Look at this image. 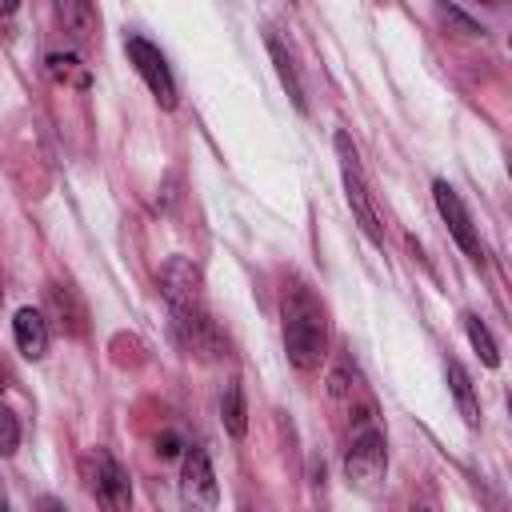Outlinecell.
Returning <instances> with one entry per match:
<instances>
[{"label": "cell", "mask_w": 512, "mask_h": 512, "mask_svg": "<svg viewBox=\"0 0 512 512\" xmlns=\"http://www.w3.org/2000/svg\"><path fill=\"white\" fill-rule=\"evenodd\" d=\"M328 348V316L324 304L304 288L292 284L284 292V352L292 360V368L300 372H316Z\"/></svg>", "instance_id": "1"}, {"label": "cell", "mask_w": 512, "mask_h": 512, "mask_svg": "<svg viewBox=\"0 0 512 512\" xmlns=\"http://www.w3.org/2000/svg\"><path fill=\"white\" fill-rule=\"evenodd\" d=\"M336 156H340V180H344V196H348L356 224L364 228V236L372 244H384V220H380V208L372 204V192L364 184V172H360V160H356L348 132H336Z\"/></svg>", "instance_id": "2"}, {"label": "cell", "mask_w": 512, "mask_h": 512, "mask_svg": "<svg viewBox=\"0 0 512 512\" xmlns=\"http://www.w3.org/2000/svg\"><path fill=\"white\" fill-rule=\"evenodd\" d=\"M80 476H84L88 492L96 496V504H104V508H128V504H132L128 472L120 468V460H116L108 448H92V452L80 460Z\"/></svg>", "instance_id": "3"}, {"label": "cell", "mask_w": 512, "mask_h": 512, "mask_svg": "<svg viewBox=\"0 0 512 512\" xmlns=\"http://www.w3.org/2000/svg\"><path fill=\"white\" fill-rule=\"evenodd\" d=\"M172 336L180 344V352H188L192 360H220L228 356V344L220 336V328L200 312V304H188V308H172Z\"/></svg>", "instance_id": "4"}, {"label": "cell", "mask_w": 512, "mask_h": 512, "mask_svg": "<svg viewBox=\"0 0 512 512\" xmlns=\"http://www.w3.org/2000/svg\"><path fill=\"white\" fill-rule=\"evenodd\" d=\"M344 472L356 488H376L388 472V448H384V436L376 424L368 428H356L352 444H348V456H344Z\"/></svg>", "instance_id": "5"}, {"label": "cell", "mask_w": 512, "mask_h": 512, "mask_svg": "<svg viewBox=\"0 0 512 512\" xmlns=\"http://www.w3.org/2000/svg\"><path fill=\"white\" fill-rule=\"evenodd\" d=\"M124 52L136 64V72L148 84V92L156 96V104L160 108H176V80H172V68L164 60V52L152 40H144V36H128L124 40Z\"/></svg>", "instance_id": "6"}, {"label": "cell", "mask_w": 512, "mask_h": 512, "mask_svg": "<svg viewBox=\"0 0 512 512\" xmlns=\"http://www.w3.org/2000/svg\"><path fill=\"white\" fill-rule=\"evenodd\" d=\"M432 200H436V212L444 216V224H448L452 240L468 252V260L484 264V244H480V236H476V228H472V216H468L464 200L456 196V188H452L448 180H436V184H432Z\"/></svg>", "instance_id": "7"}, {"label": "cell", "mask_w": 512, "mask_h": 512, "mask_svg": "<svg viewBox=\"0 0 512 512\" xmlns=\"http://www.w3.org/2000/svg\"><path fill=\"white\" fill-rule=\"evenodd\" d=\"M180 496H184V504H192V508H212V504L220 500L216 472H212L204 448H188V452H184V460H180Z\"/></svg>", "instance_id": "8"}, {"label": "cell", "mask_w": 512, "mask_h": 512, "mask_svg": "<svg viewBox=\"0 0 512 512\" xmlns=\"http://www.w3.org/2000/svg\"><path fill=\"white\" fill-rule=\"evenodd\" d=\"M160 288H164L172 308H188V304H200L204 276H200V268L188 256H168L160 264Z\"/></svg>", "instance_id": "9"}, {"label": "cell", "mask_w": 512, "mask_h": 512, "mask_svg": "<svg viewBox=\"0 0 512 512\" xmlns=\"http://www.w3.org/2000/svg\"><path fill=\"white\" fill-rule=\"evenodd\" d=\"M44 304H48V316L60 324V332H68V336H80L84 332L88 312H84V304H80V296H76L72 284H48L44 288Z\"/></svg>", "instance_id": "10"}, {"label": "cell", "mask_w": 512, "mask_h": 512, "mask_svg": "<svg viewBox=\"0 0 512 512\" xmlns=\"http://www.w3.org/2000/svg\"><path fill=\"white\" fill-rule=\"evenodd\" d=\"M56 12L72 36V44L88 48L96 44V32H100V16H96V0H56Z\"/></svg>", "instance_id": "11"}, {"label": "cell", "mask_w": 512, "mask_h": 512, "mask_svg": "<svg viewBox=\"0 0 512 512\" xmlns=\"http://www.w3.org/2000/svg\"><path fill=\"white\" fill-rule=\"evenodd\" d=\"M12 336H16L20 356L40 360V356L48 352V320H44V312H36V308H20V312L12 316Z\"/></svg>", "instance_id": "12"}, {"label": "cell", "mask_w": 512, "mask_h": 512, "mask_svg": "<svg viewBox=\"0 0 512 512\" xmlns=\"http://www.w3.org/2000/svg\"><path fill=\"white\" fill-rule=\"evenodd\" d=\"M448 388H452V396H456V408H460V416L476 428L480 424V400H476V392H472V380H468V372L456 364V360H448Z\"/></svg>", "instance_id": "13"}, {"label": "cell", "mask_w": 512, "mask_h": 512, "mask_svg": "<svg viewBox=\"0 0 512 512\" xmlns=\"http://www.w3.org/2000/svg\"><path fill=\"white\" fill-rule=\"evenodd\" d=\"M220 420H224L228 436H236V440L248 432V408H244L240 380H228V384H224V396H220Z\"/></svg>", "instance_id": "14"}, {"label": "cell", "mask_w": 512, "mask_h": 512, "mask_svg": "<svg viewBox=\"0 0 512 512\" xmlns=\"http://www.w3.org/2000/svg\"><path fill=\"white\" fill-rule=\"evenodd\" d=\"M48 76L56 80V84H72V88H88V64H80V56H72V52H52L48 60Z\"/></svg>", "instance_id": "15"}, {"label": "cell", "mask_w": 512, "mask_h": 512, "mask_svg": "<svg viewBox=\"0 0 512 512\" xmlns=\"http://www.w3.org/2000/svg\"><path fill=\"white\" fill-rule=\"evenodd\" d=\"M268 52H272V64H276V72H280V84L288 88L292 104H296L300 112H308V100H304V88H300V80H296V68H292V60H288V52H284V44H280L276 36H268Z\"/></svg>", "instance_id": "16"}, {"label": "cell", "mask_w": 512, "mask_h": 512, "mask_svg": "<svg viewBox=\"0 0 512 512\" xmlns=\"http://www.w3.org/2000/svg\"><path fill=\"white\" fill-rule=\"evenodd\" d=\"M464 332H468L472 348L480 352V360H484L488 368H496V364H500V352H496V340H492V332L480 324V316H464Z\"/></svg>", "instance_id": "17"}, {"label": "cell", "mask_w": 512, "mask_h": 512, "mask_svg": "<svg viewBox=\"0 0 512 512\" xmlns=\"http://www.w3.org/2000/svg\"><path fill=\"white\" fill-rule=\"evenodd\" d=\"M16 444H20V424H16V416L0 404V456H12Z\"/></svg>", "instance_id": "18"}, {"label": "cell", "mask_w": 512, "mask_h": 512, "mask_svg": "<svg viewBox=\"0 0 512 512\" xmlns=\"http://www.w3.org/2000/svg\"><path fill=\"white\" fill-rule=\"evenodd\" d=\"M156 452H160V456H176V436H164V440H156Z\"/></svg>", "instance_id": "19"}, {"label": "cell", "mask_w": 512, "mask_h": 512, "mask_svg": "<svg viewBox=\"0 0 512 512\" xmlns=\"http://www.w3.org/2000/svg\"><path fill=\"white\" fill-rule=\"evenodd\" d=\"M20 8V0H0V16H12Z\"/></svg>", "instance_id": "20"}, {"label": "cell", "mask_w": 512, "mask_h": 512, "mask_svg": "<svg viewBox=\"0 0 512 512\" xmlns=\"http://www.w3.org/2000/svg\"><path fill=\"white\" fill-rule=\"evenodd\" d=\"M4 380H8V372H4V364H0V392H4Z\"/></svg>", "instance_id": "21"}, {"label": "cell", "mask_w": 512, "mask_h": 512, "mask_svg": "<svg viewBox=\"0 0 512 512\" xmlns=\"http://www.w3.org/2000/svg\"><path fill=\"white\" fill-rule=\"evenodd\" d=\"M0 304H4V288H0Z\"/></svg>", "instance_id": "22"}, {"label": "cell", "mask_w": 512, "mask_h": 512, "mask_svg": "<svg viewBox=\"0 0 512 512\" xmlns=\"http://www.w3.org/2000/svg\"><path fill=\"white\" fill-rule=\"evenodd\" d=\"M488 4H500V0H488Z\"/></svg>", "instance_id": "23"}]
</instances>
